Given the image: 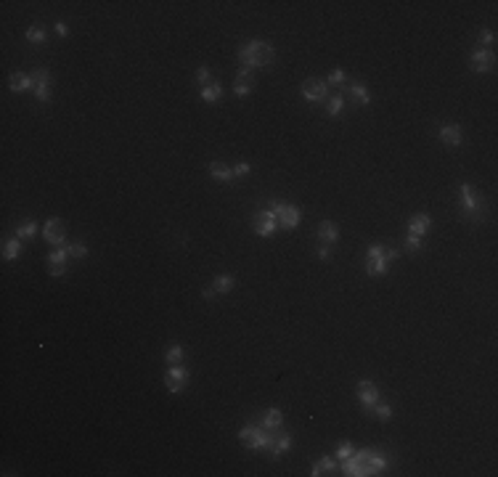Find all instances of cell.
<instances>
[{"instance_id": "9c48e42d", "label": "cell", "mask_w": 498, "mask_h": 477, "mask_svg": "<svg viewBox=\"0 0 498 477\" xmlns=\"http://www.w3.org/2000/svg\"><path fill=\"white\" fill-rule=\"evenodd\" d=\"M43 239L48 241V244H53V247H61V244H64V239H67V234H64V225H61V220L51 218L48 223H45V225H43Z\"/></svg>"}, {"instance_id": "6da1fadb", "label": "cell", "mask_w": 498, "mask_h": 477, "mask_svg": "<svg viewBox=\"0 0 498 477\" xmlns=\"http://www.w3.org/2000/svg\"><path fill=\"white\" fill-rule=\"evenodd\" d=\"M345 474H350V477H366V474H379V472H384L387 469V459L384 456H379L377 451H371V448H366V451H358L355 456H350V459H345Z\"/></svg>"}, {"instance_id": "277c9868", "label": "cell", "mask_w": 498, "mask_h": 477, "mask_svg": "<svg viewBox=\"0 0 498 477\" xmlns=\"http://www.w3.org/2000/svg\"><path fill=\"white\" fill-rule=\"evenodd\" d=\"M387 260H384V247L382 244H371L368 247V263H366V271L371 276H384L387 273Z\"/></svg>"}, {"instance_id": "3957f363", "label": "cell", "mask_w": 498, "mask_h": 477, "mask_svg": "<svg viewBox=\"0 0 498 477\" xmlns=\"http://www.w3.org/2000/svg\"><path fill=\"white\" fill-rule=\"evenodd\" d=\"M239 438H241L252 451H260V448H271V438H273V432H271V429H265V427H252V424H246V427H241Z\"/></svg>"}, {"instance_id": "e0dca14e", "label": "cell", "mask_w": 498, "mask_h": 477, "mask_svg": "<svg viewBox=\"0 0 498 477\" xmlns=\"http://www.w3.org/2000/svg\"><path fill=\"white\" fill-rule=\"evenodd\" d=\"M318 239H321L323 244H337V239H339V228H337L331 220H323V223L318 225Z\"/></svg>"}, {"instance_id": "ffe728a7", "label": "cell", "mask_w": 498, "mask_h": 477, "mask_svg": "<svg viewBox=\"0 0 498 477\" xmlns=\"http://www.w3.org/2000/svg\"><path fill=\"white\" fill-rule=\"evenodd\" d=\"M210 175H212L217 183H228V180L233 178V170H228L223 162H212V164H210Z\"/></svg>"}, {"instance_id": "d6a6232c", "label": "cell", "mask_w": 498, "mask_h": 477, "mask_svg": "<svg viewBox=\"0 0 498 477\" xmlns=\"http://www.w3.org/2000/svg\"><path fill=\"white\" fill-rule=\"evenodd\" d=\"M37 234V223H24L19 231H16V239H32Z\"/></svg>"}, {"instance_id": "4316f807", "label": "cell", "mask_w": 498, "mask_h": 477, "mask_svg": "<svg viewBox=\"0 0 498 477\" xmlns=\"http://www.w3.org/2000/svg\"><path fill=\"white\" fill-rule=\"evenodd\" d=\"M493 43H495V35L490 32V29H485V32L480 35V40H477V48L480 51H493Z\"/></svg>"}, {"instance_id": "ba28073f", "label": "cell", "mask_w": 498, "mask_h": 477, "mask_svg": "<svg viewBox=\"0 0 498 477\" xmlns=\"http://www.w3.org/2000/svg\"><path fill=\"white\" fill-rule=\"evenodd\" d=\"M459 194H461V207H464V212L472 215V218H477V215H480V199H477V191L469 186V183H461Z\"/></svg>"}, {"instance_id": "4fadbf2b", "label": "cell", "mask_w": 498, "mask_h": 477, "mask_svg": "<svg viewBox=\"0 0 498 477\" xmlns=\"http://www.w3.org/2000/svg\"><path fill=\"white\" fill-rule=\"evenodd\" d=\"M276 220H278V225H281V228H286V231H289V228H297L302 218H300V210H297V207L286 204L281 212H278V218H276Z\"/></svg>"}, {"instance_id": "83f0119b", "label": "cell", "mask_w": 498, "mask_h": 477, "mask_svg": "<svg viewBox=\"0 0 498 477\" xmlns=\"http://www.w3.org/2000/svg\"><path fill=\"white\" fill-rule=\"evenodd\" d=\"M67 257H69V250L67 247H56L48 257V263H56V265H67Z\"/></svg>"}, {"instance_id": "7c38bea8", "label": "cell", "mask_w": 498, "mask_h": 477, "mask_svg": "<svg viewBox=\"0 0 498 477\" xmlns=\"http://www.w3.org/2000/svg\"><path fill=\"white\" fill-rule=\"evenodd\" d=\"M252 88H255L252 74H249V69H246V67H241V69H239V74H236V82H233V93H236L239 98H244V96L252 93Z\"/></svg>"}, {"instance_id": "44dd1931", "label": "cell", "mask_w": 498, "mask_h": 477, "mask_svg": "<svg viewBox=\"0 0 498 477\" xmlns=\"http://www.w3.org/2000/svg\"><path fill=\"white\" fill-rule=\"evenodd\" d=\"M281 424H284V413L278 408H271L265 417H262V427H265V429H278Z\"/></svg>"}, {"instance_id": "60d3db41", "label": "cell", "mask_w": 498, "mask_h": 477, "mask_svg": "<svg viewBox=\"0 0 498 477\" xmlns=\"http://www.w3.org/2000/svg\"><path fill=\"white\" fill-rule=\"evenodd\" d=\"M48 273H51V276H64V273H67V265H56V263H48Z\"/></svg>"}, {"instance_id": "74e56055", "label": "cell", "mask_w": 498, "mask_h": 477, "mask_svg": "<svg viewBox=\"0 0 498 477\" xmlns=\"http://www.w3.org/2000/svg\"><path fill=\"white\" fill-rule=\"evenodd\" d=\"M345 82V72L342 69H334L331 74H329V85H342Z\"/></svg>"}, {"instance_id": "8992f818", "label": "cell", "mask_w": 498, "mask_h": 477, "mask_svg": "<svg viewBox=\"0 0 498 477\" xmlns=\"http://www.w3.org/2000/svg\"><path fill=\"white\" fill-rule=\"evenodd\" d=\"M276 225H278V220H276V215L271 210L257 212L255 218H252V228H255V234H260V236H271L273 231H276Z\"/></svg>"}, {"instance_id": "2e32d148", "label": "cell", "mask_w": 498, "mask_h": 477, "mask_svg": "<svg viewBox=\"0 0 498 477\" xmlns=\"http://www.w3.org/2000/svg\"><path fill=\"white\" fill-rule=\"evenodd\" d=\"M429 225H432V220H429V215H424V212H419V215H413L411 218V223H408V231L413 236H424L427 231H429Z\"/></svg>"}, {"instance_id": "ab89813d", "label": "cell", "mask_w": 498, "mask_h": 477, "mask_svg": "<svg viewBox=\"0 0 498 477\" xmlns=\"http://www.w3.org/2000/svg\"><path fill=\"white\" fill-rule=\"evenodd\" d=\"M249 170H252V167H249L246 162H239L236 167H233V178H244V175H246Z\"/></svg>"}, {"instance_id": "d590c367", "label": "cell", "mask_w": 498, "mask_h": 477, "mask_svg": "<svg viewBox=\"0 0 498 477\" xmlns=\"http://www.w3.org/2000/svg\"><path fill=\"white\" fill-rule=\"evenodd\" d=\"M337 456H339V459H350V456H352V443H350V440H342V443L337 445Z\"/></svg>"}, {"instance_id": "ee69618b", "label": "cell", "mask_w": 498, "mask_h": 477, "mask_svg": "<svg viewBox=\"0 0 498 477\" xmlns=\"http://www.w3.org/2000/svg\"><path fill=\"white\" fill-rule=\"evenodd\" d=\"M318 257H321V260H326V257H329V244H323V247L318 250Z\"/></svg>"}, {"instance_id": "4dcf8cb0", "label": "cell", "mask_w": 498, "mask_h": 477, "mask_svg": "<svg viewBox=\"0 0 498 477\" xmlns=\"http://www.w3.org/2000/svg\"><path fill=\"white\" fill-rule=\"evenodd\" d=\"M368 411H374V413H377V417H379V419H384V422H387V419H390V417H392V408H390V406H387V403H379V401H377V403H374V406H371Z\"/></svg>"}, {"instance_id": "f1b7e54d", "label": "cell", "mask_w": 498, "mask_h": 477, "mask_svg": "<svg viewBox=\"0 0 498 477\" xmlns=\"http://www.w3.org/2000/svg\"><path fill=\"white\" fill-rule=\"evenodd\" d=\"M27 40L29 43H45V29L40 24H32V27L27 29Z\"/></svg>"}, {"instance_id": "52a82bcc", "label": "cell", "mask_w": 498, "mask_h": 477, "mask_svg": "<svg viewBox=\"0 0 498 477\" xmlns=\"http://www.w3.org/2000/svg\"><path fill=\"white\" fill-rule=\"evenodd\" d=\"M164 382H167L170 392H183L185 382H189V371H185L183 366H170L167 374H164Z\"/></svg>"}, {"instance_id": "5bb4252c", "label": "cell", "mask_w": 498, "mask_h": 477, "mask_svg": "<svg viewBox=\"0 0 498 477\" xmlns=\"http://www.w3.org/2000/svg\"><path fill=\"white\" fill-rule=\"evenodd\" d=\"M271 432H273V438H271V451H273V456H281L284 451H289L292 438L284 432V429L278 427V429H271Z\"/></svg>"}, {"instance_id": "603a6c76", "label": "cell", "mask_w": 498, "mask_h": 477, "mask_svg": "<svg viewBox=\"0 0 498 477\" xmlns=\"http://www.w3.org/2000/svg\"><path fill=\"white\" fill-rule=\"evenodd\" d=\"M350 93H352V98L361 103V106H368L371 103V96H368V90H366V85H361V82H355L352 88H350Z\"/></svg>"}, {"instance_id": "5b68a950", "label": "cell", "mask_w": 498, "mask_h": 477, "mask_svg": "<svg viewBox=\"0 0 498 477\" xmlns=\"http://www.w3.org/2000/svg\"><path fill=\"white\" fill-rule=\"evenodd\" d=\"M302 96L307 101H329V82L323 80H316V77H310V80L302 82Z\"/></svg>"}, {"instance_id": "1f68e13d", "label": "cell", "mask_w": 498, "mask_h": 477, "mask_svg": "<svg viewBox=\"0 0 498 477\" xmlns=\"http://www.w3.org/2000/svg\"><path fill=\"white\" fill-rule=\"evenodd\" d=\"M67 250H69V257H77V260L88 257V247H85V244H80V241H74V244H67Z\"/></svg>"}, {"instance_id": "7bdbcfd3", "label": "cell", "mask_w": 498, "mask_h": 477, "mask_svg": "<svg viewBox=\"0 0 498 477\" xmlns=\"http://www.w3.org/2000/svg\"><path fill=\"white\" fill-rule=\"evenodd\" d=\"M384 260H387V263L398 260V250H387V247H384Z\"/></svg>"}, {"instance_id": "f35d334b", "label": "cell", "mask_w": 498, "mask_h": 477, "mask_svg": "<svg viewBox=\"0 0 498 477\" xmlns=\"http://www.w3.org/2000/svg\"><path fill=\"white\" fill-rule=\"evenodd\" d=\"M196 80L201 82V88H204V85H210V69H207V67H199V72H196Z\"/></svg>"}, {"instance_id": "d6986e66", "label": "cell", "mask_w": 498, "mask_h": 477, "mask_svg": "<svg viewBox=\"0 0 498 477\" xmlns=\"http://www.w3.org/2000/svg\"><path fill=\"white\" fill-rule=\"evenodd\" d=\"M220 98H223V85L220 82H210V85L201 88V101L215 103V101H220Z\"/></svg>"}, {"instance_id": "7402d4cb", "label": "cell", "mask_w": 498, "mask_h": 477, "mask_svg": "<svg viewBox=\"0 0 498 477\" xmlns=\"http://www.w3.org/2000/svg\"><path fill=\"white\" fill-rule=\"evenodd\" d=\"M22 255V244L19 239H6L3 241V260H16Z\"/></svg>"}, {"instance_id": "9a60e30c", "label": "cell", "mask_w": 498, "mask_h": 477, "mask_svg": "<svg viewBox=\"0 0 498 477\" xmlns=\"http://www.w3.org/2000/svg\"><path fill=\"white\" fill-rule=\"evenodd\" d=\"M440 141L445 146H461V141H464L461 128L459 125H445V128H440Z\"/></svg>"}, {"instance_id": "e575fe53", "label": "cell", "mask_w": 498, "mask_h": 477, "mask_svg": "<svg viewBox=\"0 0 498 477\" xmlns=\"http://www.w3.org/2000/svg\"><path fill=\"white\" fill-rule=\"evenodd\" d=\"M35 96H37V101L48 103L51 101V85H35Z\"/></svg>"}, {"instance_id": "cb8c5ba5", "label": "cell", "mask_w": 498, "mask_h": 477, "mask_svg": "<svg viewBox=\"0 0 498 477\" xmlns=\"http://www.w3.org/2000/svg\"><path fill=\"white\" fill-rule=\"evenodd\" d=\"M212 289L217 292V295H225V292H231L233 289V276H217L215 279V284H212Z\"/></svg>"}, {"instance_id": "8fae6325", "label": "cell", "mask_w": 498, "mask_h": 477, "mask_svg": "<svg viewBox=\"0 0 498 477\" xmlns=\"http://www.w3.org/2000/svg\"><path fill=\"white\" fill-rule=\"evenodd\" d=\"M469 64H472V69L474 72H493V67H495V53L493 51H474L472 53V58H469Z\"/></svg>"}, {"instance_id": "7a4b0ae2", "label": "cell", "mask_w": 498, "mask_h": 477, "mask_svg": "<svg viewBox=\"0 0 498 477\" xmlns=\"http://www.w3.org/2000/svg\"><path fill=\"white\" fill-rule=\"evenodd\" d=\"M239 58H241V64H244L246 69H252V67H265V64H271V61L276 58V51H273L271 43L249 40V43H244L241 48H239Z\"/></svg>"}, {"instance_id": "30bf717a", "label": "cell", "mask_w": 498, "mask_h": 477, "mask_svg": "<svg viewBox=\"0 0 498 477\" xmlns=\"http://www.w3.org/2000/svg\"><path fill=\"white\" fill-rule=\"evenodd\" d=\"M355 390H358V398H361V403L366 408H371L374 403L379 401V387H377V382H371V379H361Z\"/></svg>"}, {"instance_id": "f6af8a7d", "label": "cell", "mask_w": 498, "mask_h": 477, "mask_svg": "<svg viewBox=\"0 0 498 477\" xmlns=\"http://www.w3.org/2000/svg\"><path fill=\"white\" fill-rule=\"evenodd\" d=\"M215 295H217V292H215V289H204V300H212Z\"/></svg>"}, {"instance_id": "8d00e7d4", "label": "cell", "mask_w": 498, "mask_h": 477, "mask_svg": "<svg viewBox=\"0 0 498 477\" xmlns=\"http://www.w3.org/2000/svg\"><path fill=\"white\" fill-rule=\"evenodd\" d=\"M406 250H408V252H419V250H422V236L408 234V239H406Z\"/></svg>"}, {"instance_id": "b9f144b4", "label": "cell", "mask_w": 498, "mask_h": 477, "mask_svg": "<svg viewBox=\"0 0 498 477\" xmlns=\"http://www.w3.org/2000/svg\"><path fill=\"white\" fill-rule=\"evenodd\" d=\"M56 35H61V37H67V35H69V27H67L64 22H58V24H56Z\"/></svg>"}, {"instance_id": "836d02e7", "label": "cell", "mask_w": 498, "mask_h": 477, "mask_svg": "<svg viewBox=\"0 0 498 477\" xmlns=\"http://www.w3.org/2000/svg\"><path fill=\"white\" fill-rule=\"evenodd\" d=\"M32 82L35 85H51V72L48 69H35V74H32Z\"/></svg>"}, {"instance_id": "484cf974", "label": "cell", "mask_w": 498, "mask_h": 477, "mask_svg": "<svg viewBox=\"0 0 498 477\" xmlns=\"http://www.w3.org/2000/svg\"><path fill=\"white\" fill-rule=\"evenodd\" d=\"M164 361H167L170 366H180V361H183V347H180V345H173V347L167 350Z\"/></svg>"}, {"instance_id": "d4e9b609", "label": "cell", "mask_w": 498, "mask_h": 477, "mask_svg": "<svg viewBox=\"0 0 498 477\" xmlns=\"http://www.w3.org/2000/svg\"><path fill=\"white\" fill-rule=\"evenodd\" d=\"M331 469H334V459H331V456H323L318 464L313 467V472H310V474H313V477H321V474L331 472Z\"/></svg>"}, {"instance_id": "ac0fdd59", "label": "cell", "mask_w": 498, "mask_h": 477, "mask_svg": "<svg viewBox=\"0 0 498 477\" xmlns=\"http://www.w3.org/2000/svg\"><path fill=\"white\" fill-rule=\"evenodd\" d=\"M29 88H35L32 77H27V74H22V72L11 74V90H13V93H24V90H29Z\"/></svg>"}, {"instance_id": "f546056e", "label": "cell", "mask_w": 498, "mask_h": 477, "mask_svg": "<svg viewBox=\"0 0 498 477\" xmlns=\"http://www.w3.org/2000/svg\"><path fill=\"white\" fill-rule=\"evenodd\" d=\"M342 106H345L342 96H334V98H329V103H326V112H329L331 117H339L342 114Z\"/></svg>"}]
</instances>
